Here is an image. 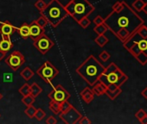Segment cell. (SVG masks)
<instances>
[{
	"label": "cell",
	"mask_w": 147,
	"mask_h": 124,
	"mask_svg": "<svg viewBox=\"0 0 147 124\" xmlns=\"http://www.w3.org/2000/svg\"><path fill=\"white\" fill-rule=\"evenodd\" d=\"M36 100V97H34L32 95H27V96H24L22 97V103L24 104H25L26 106H30V105H32L34 103Z\"/></svg>",
	"instance_id": "4316f807"
},
{
	"label": "cell",
	"mask_w": 147,
	"mask_h": 124,
	"mask_svg": "<svg viewBox=\"0 0 147 124\" xmlns=\"http://www.w3.org/2000/svg\"><path fill=\"white\" fill-rule=\"evenodd\" d=\"M35 7L41 12V11H42L43 10H44V8L46 7V5H47V4L44 2V0H37V1L35 3Z\"/></svg>",
	"instance_id": "836d02e7"
},
{
	"label": "cell",
	"mask_w": 147,
	"mask_h": 124,
	"mask_svg": "<svg viewBox=\"0 0 147 124\" xmlns=\"http://www.w3.org/2000/svg\"><path fill=\"white\" fill-rule=\"evenodd\" d=\"M18 32L20 36L23 39H27L30 37V24L27 23H24L22 26L18 29Z\"/></svg>",
	"instance_id": "d6986e66"
},
{
	"label": "cell",
	"mask_w": 147,
	"mask_h": 124,
	"mask_svg": "<svg viewBox=\"0 0 147 124\" xmlns=\"http://www.w3.org/2000/svg\"><path fill=\"white\" fill-rule=\"evenodd\" d=\"M57 122V119L54 115H49L46 120V123L48 124H56Z\"/></svg>",
	"instance_id": "ab89813d"
},
{
	"label": "cell",
	"mask_w": 147,
	"mask_h": 124,
	"mask_svg": "<svg viewBox=\"0 0 147 124\" xmlns=\"http://www.w3.org/2000/svg\"><path fill=\"white\" fill-rule=\"evenodd\" d=\"M77 23H78L82 29H87V28L91 24V21H90V19L88 18V17H86L82 18Z\"/></svg>",
	"instance_id": "f1b7e54d"
},
{
	"label": "cell",
	"mask_w": 147,
	"mask_h": 124,
	"mask_svg": "<svg viewBox=\"0 0 147 124\" xmlns=\"http://www.w3.org/2000/svg\"><path fill=\"white\" fill-rule=\"evenodd\" d=\"M108 30L107 25L105 23L100 24V25H95V27L94 28V31L99 35H104L107 31Z\"/></svg>",
	"instance_id": "cb8c5ba5"
},
{
	"label": "cell",
	"mask_w": 147,
	"mask_h": 124,
	"mask_svg": "<svg viewBox=\"0 0 147 124\" xmlns=\"http://www.w3.org/2000/svg\"><path fill=\"white\" fill-rule=\"evenodd\" d=\"M2 39L0 41V50H3L5 52H8L13 47V43L11 40V37H6L4 35H1Z\"/></svg>",
	"instance_id": "2e32d148"
},
{
	"label": "cell",
	"mask_w": 147,
	"mask_h": 124,
	"mask_svg": "<svg viewBox=\"0 0 147 124\" xmlns=\"http://www.w3.org/2000/svg\"><path fill=\"white\" fill-rule=\"evenodd\" d=\"M2 98H3V95H2L1 93H0V100H1Z\"/></svg>",
	"instance_id": "bcb514c9"
},
{
	"label": "cell",
	"mask_w": 147,
	"mask_h": 124,
	"mask_svg": "<svg viewBox=\"0 0 147 124\" xmlns=\"http://www.w3.org/2000/svg\"><path fill=\"white\" fill-rule=\"evenodd\" d=\"M95 43L100 46V47H103L104 46H106L108 42H109V39L104 35H99L95 39H94Z\"/></svg>",
	"instance_id": "44dd1931"
},
{
	"label": "cell",
	"mask_w": 147,
	"mask_h": 124,
	"mask_svg": "<svg viewBox=\"0 0 147 124\" xmlns=\"http://www.w3.org/2000/svg\"><path fill=\"white\" fill-rule=\"evenodd\" d=\"M41 15L43 16L48 20V23L54 28L57 27L68 16L65 7L59 0H50L44 10L41 11Z\"/></svg>",
	"instance_id": "277c9868"
},
{
	"label": "cell",
	"mask_w": 147,
	"mask_h": 124,
	"mask_svg": "<svg viewBox=\"0 0 147 124\" xmlns=\"http://www.w3.org/2000/svg\"><path fill=\"white\" fill-rule=\"evenodd\" d=\"M36 23H37L40 27H42V28H45V27L49 24L48 20H47L43 16H42V15L36 20Z\"/></svg>",
	"instance_id": "1f68e13d"
},
{
	"label": "cell",
	"mask_w": 147,
	"mask_h": 124,
	"mask_svg": "<svg viewBox=\"0 0 147 124\" xmlns=\"http://www.w3.org/2000/svg\"><path fill=\"white\" fill-rule=\"evenodd\" d=\"M124 5V1H118L113 5V11H120L123 8Z\"/></svg>",
	"instance_id": "8d00e7d4"
},
{
	"label": "cell",
	"mask_w": 147,
	"mask_h": 124,
	"mask_svg": "<svg viewBox=\"0 0 147 124\" xmlns=\"http://www.w3.org/2000/svg\"><path fill=\"white\" fill-rule=\"evenodd\" d=\"M80 96L82 99L86 103H90L94 99V93L90 87H85L80 93Z\"/></svg>",
	"instance_id": "9a60e30c"
},
{
	"label": "cell",
	"mask_w": 147,
	"mask_h": 124,
	"mask_svg": "<svg viewBox=\"0 0 147 124\" xmlns=\"http://www.w3.org/2000/svg\"><path fill=\"white\" fill-rule=\"evenodd\" d=\"M5 54H6V52H5L3 50H0V61L5 57Z\"/></svg>",
	"instance_id": "7bdbcfd3"
},
{
	"label": "cell",
	"mask_w": 147,
	"mask_h": 124,
	"mask_svg": "<svg viewBox=\"0 0 147 124\" xmlns=\"http://www.w3.org/2000/svg\"><path fill=\"white\" fill-rule=\"evenodd\" d=\"M45 116H46V113H45V111L42 109H36V114H35V116H34V118H36L37 121H42L44 118H45Z\"/></svg>",
	"instance_id": "f546056e"
},
{
	"label": "cell",
	"mask_w": 147,
	"mask_h": 124,
	"mask_svg": "<svg viewBox=\"0 0 147 124\" xmlns=\"http://www.w3.org/2000/svg\"><path fill=\"white\" fill-rule=\"evenodd\" d=\"M42 91V89L36 83H33L30 85V95H32L34 97H37Z\"/></svg>",
	"instance_id": "603a6c76"
},
{
	"label": "cell",
	"mask_w": 147,
	"mask_h": 124,
	"mask_svg": "<svg viewBox=\"0 0 147 124\" xmlns=\"http://www.w3.org/2000/svg\"><path fill=\"white\" fill-rule=\"evenodd\" d=\"M131 34H130L126 29H120V30H119L116 34H115V36L120 41H122V42H124L130 35H131Z\"/></svg>",
	"instance_id": "7402d4cb"
},
{
	"label": "cell",
	"mask_w": 147,
	"mask_h": 124,
	"mask_svg": "<svg viewBox=\"0 0 147 124\" xmlns=\"http://www.w3.org/2000/svg\"><path fill=\"white\" fill-rule=\"evenodd\" d=\"M104 70L105 67L100 62L94 55H89L76 68V72L88 85L93 86L97 81H99Z\"/></svg>",
	"instance_id": "7a4b0ae2"
},
{
	"label": "cell",
	"mask_w": 147,
	"mask_h": 124,
	"mask_svg": "<svg viewBox=\"0 0 147 124\" xmlns=\"http://www.w3.org/2000/svg\"><path fill=\"white\" fill-rule=\"evenodd\" d=\"M44 33H45V28L40 27L36 23V20L30 23V37L33 41H36L38 37H40Z\"/></svg>",
	"instance_id": "7c38bea8"
},
{
	"label": "cell",
	"mask_w": 147,
	"mask_h": 124,
	"mask_svg": "<svg viewBox=\"0 0 147 124\" xmlns=\"http://www.w3.org/2000/svg\"><path fill=\"white\" fill-rule=\"evenodd\" d=\"M0 117H1V114H0Z\"/></svg>",
	"instance_id": "7dc6e473"
},
{
	"label": "cell",
	"mask_w": 147,
	"mask_h": 124,
	"mask_svg": "<svg viewBox=\"0 0 147 124\" xmlns=\"http://www.w3.org/2000/svg\"><path fill=\"white\" fill-rule=\"evenodd\" d=\"M107 89V86L105 85L103 83H101L100 81H97L93 86H92V90L94 93V95L96 96H101L104 95L106 93V91Z\"/></svg>",
	"instance_id": "e0dca14e"
},
{
	"label": "cell",
	"mask_w": 147,
	"mask_h": 124,
	"mask_svg": "<svg viewBox=\"0 0 147 124\" xmlns=\"http://www.w3.org/2000/svg\"><path fill=\"white\" fill-rule=\"evenodd\" d=\"M99 58H100V59L102 62H107V61L111 58V55H110V53H109L107 51L104 50V51H102V52L100 53Z\"/></svg>",
	"instance_id": "d590c367"
},
{
	"label": "cell",
	"mask_w": 147,
	"mask_h": 124,
	"mask_svg": "<svg viewBox=\"0 0 147 124\" xmlns=\"http://www.w3.org/2000/svg\"><path fill=\"white\" fill-rule=\"evenodd\" d=\"M145 115H147V113H146V111H144V110L142 109H140L135 114V117H136L138 121H141Z\"/></svg>",
	"instance_id": "74e56055"
},
{
	"label": "cell",
	"mask_w": 147,
	"mask_h": 124,
	"mask_svg": "<svg viewBox=\"0 0 147 124\" xmlns=\"http://www.w3.org/2000/svg\"><path fill=\"white\" fill-rule=\"evenodd\" d=\"M144 3L145 2L144 1V0H135V1L131 5V7L137 12H140V11H142V9H143V6H144Z\"/></svg>",
	"instance_id": "484cf974"
},
{
	"label": "cell",
	"mask_w": 147,
	"mask_h": 124,
	"mask_svg": "<svg viewBox=\"0 0 147 124\" xmlns=\"http://www.w3.org/2000/svg\"><path fill=\"white\" fill-rule=\"evenodd\" d=\"M123 46L133 57H136L140 53L147 56V38H143L137 30L123 42Z\"/></svg>",
	"instance_id": "8992f818"
},
{
	"label": "cell",
	"mask_w": 147,
	"mask_h": 124,
	"mask_svg": "<svg viewBox=\"0 0 147 124\" xmlns=\"http://www.w3.org/2000/svg\"><path fill=\"white\" fill-rule=\"evenodd\" d=\"M104 21H105V19H104L101 16H100V15H98L97 17H95L94 18V20H93V22H94V23L95 25L102 24V23H104Z\"/></svg>",
	"instance_id": "f35d334b"
},
{
	"label": "cell",
	"mask_w": 147,
	"mask_h": 124,
	"mask_svg": "<svg viewBox=\"0 0 147 124\" xmlns=\"http://www.w3.org/2000/svg\"><path fill=\"white\" fill-rule=\"evenodd\" d=\"M36 107H34L33 106V104L32 105H30V106H26V109H25V110H24V113H25V115L29 117V118H30V119H32V118H34V116H35V114H36Z\"/></svg>",
	"instance_id": "d4e9b609"
},
{
	"label": "cell",
	"mask_w": 147,
	"mask_h": 124,
	"mask_svg": "<svg viewBox=\"0 0 147 124\" xmlns=\"http://www.w3.org/2000/svg\"><path fill=\"white\" fill-rule=\"evenodd\" d=\"M19 93L21 94L22 97H24V96H27V95H30V85L29 84H24V85H22V87L19 89Z\"/></svg>",
	"instance_id": "83f0119b"
},
{
	"label": "cell",
	"mask_w": 147,
	"mask_h": 124,
	"mask_svg": "<svg viewBox=\"0 0 147 124\" xmlns=\"http://www.w3.org/2000/svg\"><path fill=\"white\" fill-rule=\"evenodd\" d=\"M37 75L46 83L51 84V81L59 74V70L49 61H45L44 63L37 69Z\"/></svg>",
	"instance_id": "52a82bcc"
},
{
	"label": "cell",
	"mask_w": 147,
	"mask_h": 124,
	"mask_svg": "<svg viewBox=\"0 0 147 124\" xmlns=\"http://www.w3.org/2000/svg\"><path fill=\"white\" fill-rule=\"evenodd\" d=\"M48 97L50 100L58 102V103H62L63 101L67 100L70 97V94L67 92V91L61 85H58L55 86L52 91L48 94Z\"/></svg>",
	"instance_id": "30bf717a"
},
{
	"label": "cell",
	"mask_w": 147,
	"mask_h": 124,
	"mask_svg": "<svg viewBox=\"0 0 147 124\" xmlns=\"http://www.w3.org/2000/svg\"><path fill=\"white\" fill-rule=\"evenodd\" d=\"M127 75H125L115 63L112 62L107 67H105V70L100 75L99 81H100L107 86L113 85L120 87L127 81Z\"/></svg>",
	"instance_id": "5b68a950"
},
{
	"label": "cell",
	"mask_w": 147,
	"mask_h": 124,
	"mask_svg": "<svg viewBox=\"0 0 147 124\" xmlns=\"http://www.w3.org/2000/svg\"><path fill=\"white\" fill-rule=\"evenodd\" d=\"M73 105L70 104L67 100L66 101H63L62 103H61V112L60 113H65L66 111H67Z\"/></svg>",
	"instance_id": "e575fe53"
},
{
	"label": "cell",
	"mask_w": 147,
	"mask_h": 124,
	"mask_svg": "<svg viewBox=\"0 0 147 124\" xmlns=\"http://www.w3.org/2000/svg\"><path fill=\"white\" fill-rule=\"evenodd\" d=\"M104 23L114 35L122 29H126L130 34L135 32L142 24L144 20L124 1L123 8L120 11H112L106 18Z\"/></svg>",
	"instance_id": "6da1fadb"
},
{
	"label": "cell",
	"mask_w": 147,
	"mask_h": 124,
	"mask_svg": "<svg viewBox=\"0 0 147 124\" xmlns=\"http://www.w3.org/2000/svg\"><path fill=\"white\" fill-rule=\"evenodd\" d=\"M33 45L42 54H45L54 47L55 42L44 33L36 41H34Z\"/></svg>",
	"instance_id": "9c48e42d"
},
{
	"label": "cell",
	"mask_w": 147,
	"mask_h": 124,
	"mask_svg": "<svg viewBox=\"0 0 147 124\" xmlns=\"http://www.w3.org/2000/svg\"><path fill=\"white\" fill-rule=\"evenodd\" d=\"M64 7L67 15L76 23L83 17H89L95 10L88 0H70Z\"/></svg>",
	"instance_id": "3957f363"
},
{
	"label": "cell",
	"mask_w": 147,
	"mask_h": 124,
	"mask_svg": "<svg viewBox=\"0 0 147 124\" xmlns=\"http://www.w3.org/2000/svg\"><path fill=\"white\" fill-rule=\"evenodd\" d=\"M137 32L138 33L139 35H141L143 38H147V26H145L144 24H142L138 29Z\"/></svg>",
	"instance_id": "d6a6232c"
},
{
	"label": "cell",
	"mask_w": 147,
	"mask_h": 124,
	"mask_svg": "<svg viewBox=\"0 0 147 124\" xmlns=\"http://www.w3.org/2000/svg\"><path fill=\"white\" fill-rule=\"evenodd\" d=\"M140 123H143V124H147V115H145L141 121H139Z\"/></svg>",
	"instance_id": "f6af8a7d"
},
{
	"label": "cell",
	"mask_w": 147,
	"mask_h": 124,
	"mask_svg": "<svg viewBox=\"0 0 147 124\" xmlns=\"http://www.w3.org/2000/svg\"><path fill=\"white\" fill-rule=\"evenodd\" d=\"M34 74H35V73H34V72L31 70V68L29 67H24V68L20 72V76H21L25 81L30 80V79L34 77Z\"/></svg>",
	"instance_id": "ac0fdd59"
},
{
	"label": "cell",
	"mask_w": 147,
	"mask_h": 124,
	"mask_svg": "<svg viewBox=\"0 0 147 124\" xmlns=\"http://www.w3.org/2000/svg\"><path fill=\"white\" fill-rule=\"evenodd\" d=\"M78 123H80V124H91L92 121H91L87 116H82V117L80 118Z\"/></svg>",
	"instance_id": "60d3db41"
},
{
	"label": "cell",
	"mask_w": 147,
	"mask_h": 124,
	"mask_svg": "<svg viewBox=\"0 0 147 124\" xmlns=\"http://www.w3.org/2000/svg\"><path fill=\"white\" fill-rule=\"evenodd\" d=\"M59 116L61 119V121L66 124H76L78 123L80 118L82 115L75 107L72 106L65 113H60Z\"/></svg>",
	"instance_id": "8fae6325"
},
{
	"label": "cell",
	"mask_w": 147,
	"mask_h": 124,
	"mask_svg": "<svg viewBox=\"0 0 147 124\" xmlns=\"http://www.w3.org/2000/svg\"><path fill=\"white\" fill-rule=\"evenodd\" d=\"M141 96H142L144 99H147V87H145V88L141 91Z\"/></svg>",
	"instance_id": "b9f144b4"
},
{
	"label": "cell",
	"mask_w": 147,
	"mask_h": 124,
	"mask_svg": "<svg viewBox=\"0 0 147 124\" xmlns=\"http://www.w3.org/2000/svg\"><path fill=\"white\" fill-rule=\"evenodd\" d=\"M135 58L137 59V60L139 62V63H140L142 66L146 65V63H147V56H146L144 53H138Z\"/></svg>",
	"instance_id": "4dcf8cb0"
},
{
	"label": "cell",
	"mask_w": 147,
	"mask_h": 124,
	"mask_svg": "<svg viewBox=\"0 0 147 124\" xmlns=\"http://www.w3.org/2000/svg\"><path fill=\"white\" fill-rule=\"evenodd\" d=\"M49 109L55 115H59L61 112V103L53 100H50L49 103Z\"/></svg>",
	"instance_id": "ffe728a7"
},
{
	"label": "cell",
	"mask_w": 147,
	"mask_h": 124,
	"mask_svg": "<svg viewBox=\"0 0 147 124\" xmlns=\"http://www.w3.org/2000/svg\"><path fill=\"white\" fill-rule=\"evenodd\" d=\"M16 30L17 28H15L9 21H5L0 25V35L6 37H11Z\"/></svg>",
	"instance_id": "4fadbf2b"
},
{
	"label": "cell",
	"mask_w": 147,
	"mask_h": 124,
	"mask_svg": "<svg viewBox=\"0 0 147 124\" xmlns=\"http://www.w3.org/2000/svg\"><path fill=\"white\" fill-rule=\"evenodd\" d=\"M24 63H25V58L24 54L18 50L13 51L5 59V64L15 72L18 71Z\"/></svg>",
	"instance_id": "ba28073f"
},
{
	"label": "cell",
	"mask_w": 147,
	"mask_h": 124,
	"mask_svg": "<svg viewBox=\"0 0 147 124\" xmlns=\"http://www.w3.org/2000/svg\"><path fill=\"white\" fill-rule=\"evenodd\" d=\"M142 11H143L144 14H146V15H147V3H146V2L144 3V6H143Z\"/></svg>",
	"instance_id": "ee69618b"
},
{
	"label": "cell",
	"mask_w": 147,
	"mask_h": 124,
	"mask_svg": "<svg viewBox=\"0 0 147 124\" xmlns=\"http://www.w3.org/2000/svg\"><path fill=\"white\" fill-rule=\"evenodd\" d=\"M122 92V90L120 89V87H118L116 85H110L107 86V89L106 91V95L111 99V100H114L115 98H117Z\"/></svg>",
	"instance_id": "5bb4252c"
}]
</instances>
